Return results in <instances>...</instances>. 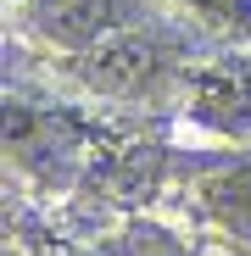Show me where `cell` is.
Returning a JSON list of instances; mask_svg holds the SVG:
<instances>
[{
  "instance_id": "cell-1",
  "label": "cell",
  "mask_w": 251,
  "mask_h": 256,
  "mask_svg": "<svg viewBox=\"0 0 251 256\" xmlns=\"http://www.w3.org/2000/svg\"><path fill=\"white\" fill-rule=\"evenodd\" d=\"M73 62H78L73 72L90 84L95 95H106V100H156V95L173 90L184 78V67H190L184 45H173L167 22L129 28V34H117V39H106V45L84 50Z\"/></svg>"
},
{
  "instance_id": "cell-2",
  "label": "cell",
  "mask_w": 251,
  "mask_h": 256,
  "mask_svg": "<svg viewBox=\"0 0 251 256\" xmlns=\"http://www.w3.org/2000/svg\"><path fill=\"white\" fill-rule=\"evenodd\" d=\"M17 17L39 45L62 56H84L129 28L162 22L156 0H17Z\"/></svg>"
},
{
  "instance_id": "cell-3",
  "label": "cell",
  "mask_w": 251,
  "mask_h": 256,
  "mask_svg": "<svg viewBox=\"0 0 251 256\" xmlns=\"http://www.w3.org/2000/svg\"><path fill=\"white\" fill-rule=\"evenodd\" d=\"M6 150L28 178H45V184H62L67 167L78 162L73 128L56 112L28 106V100H6Z\"/></svg>"
},
{
  "instance_id": "cell-4",
  "label": "cell",
  "mask_w": 251,
  "mask_h": 256,
  "mask_svg": "<svg viewBox=\"0 0 251 256\" xmlns=\"http://www.w3.org/2000/svg\"><path fill=\"white\" fill-rule=\"evenodd\" d=\"M101 250H106V256H195V250H190L173 228L145 223V218H140V223H123V228H117Z\"/></svg>"
},
{
  "instance_id": "cell-5",
  "label": "cell",
  "mask_w": 251,
  "mask_h": 256,
  "mask_svg": "<svg viewBox=\"0 0 251 256\" xmlns=\"http://www.w3.org/2000/svg\"><path fill=\"white\" fill-rule=\"evenodd\" d=\"M73 256H106V250H73Z\"/></svg>"
}]
</instances>
